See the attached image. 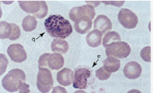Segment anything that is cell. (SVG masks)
I'll return each instance as SVG.
<instances>
[{"instance_id":"7a4b0ae2","label":"cell","mask_w":153,"mask_h":93,"mask_svg":"<svg viewBox=\"0 0 153 93\" xmlns=\"http://www.w3.org/2000/svg\"><path fill=\"white\" fill-rule=\"evenodd\" d=\"M26 81V75L20 69H13L2 79L1 84L4 89L9 92H15L19 90L22 82Z\"/></svg>"},{"instance_id":"f1b7e54d","label":"cell","mask_w":153,"mask_h":93,"mask_svg":"<svg viewBox=\"0 0 153 93\" xmlns=\"http://www.w3.org/2000/svg\"><path fill=\"white\" fill-rule=\"evenodd\" d=\"M52 92H53V93H57V92L67 93V92L66 91V90H65L64 88L60 87V86H57V87H55L53 88V91H52Z\"/></svg>"},{"instance_id":"44dd1931","label":"cell","mask_w":153,"mask_h":93,"mask_svg":"<svg viewBox=\"0 0 153 93\" xmlns=\"http://www.w3.org/2000/svg\"><path fill=\"white\" fill-rule=\"evenodd\" d=\"M11 26V32H10V36L8 37V40L11 41H15L18 40L21 36V31L18 26L15 23H10Z\"/></svg>"},{"instance_id":"83f0119b","label":"cell","mask_w":153,"mask_h":93,"mask_svg":"<svg viewBox=\"0 0 153 93\" xmlns=\"http://www.w3.org/2000/svg\"><path fill=\"white\" fill-rule=\"evenodd\" d=\"M102 2L105 4H111V5L118 6V7H121L125 3L124 1H102Z\"/></svg>"},{"instance_id":"52a82bcc","label":"cell","mask_w":153,"mask_h":93,"mask_svg":"<svg viewBox=\"0 0 153 93\" xmlns=\"http://www.w3.org/2000/svg\"><path fill=\"white\" fill-rule=\"evenodd\" d=\"M91 77V72L88 68H77L74 72L73 86L76 89H86L88 85V79Z\"/></svg>"},{"instance_id":"cb8c5ba5","label":"cell","mask_w":153,"mask_h":93,"mask_svg":"<svg viewBox=\"0 0 153 93\" xmlns=\"http://www.w3.org/2000/svg\"><path fill=\"white\" fill-rule=\"evenodd\" d=\"M140 56L143 61L151 62V47L146 46L141 51Z\"/></svg>"},{"instance_id":"ffe728a7","label":"cell","mask_w":153,"mask_h":93,"mask_svg":"<svg viewBox=\"0 0 153 93\" xmlns=\"http://www.w3.org/2000/svg\"><path fill=\"white\" fill-rule=\"evenodd\" d=\"M11 32V26L5 21H0V39H8Z\"/></svg>"},{"instance_id":"9a60e30c","label":"cell","mask_w":153,"mask_h":93,"mask_svg":"<svg viewBox=\"0 0 153 93\" xmlns=\"http://www.w3.org/2000/svg\"><path fill=\"white\" fill-rule=\"evenodd\" d=\"M102 34L97 30L89 32L87 35L86 41L89 46L92 48H97L101 44Z\"/></svg>"},{"instance_id":"4fadbf2b","label":"cell","mask_w":153,"mask_h":93,"mask_svg":"<svg viewBox=\"0 0 153 93\" xmlns=\"http://www.w3.org/2000/svg\"><path fill=\"white\" fill-rule=\"evenodd\" d=\"M22 9L29 14H36L40 10V1H19Z\"/></svg>"},{"instance_id":"8992f818","label":"cell","mask_w":153,"mask_h":93,"mask_svg":"<svg viewBox=\"0 0 153 93\" xmlns=\"http://www.w3.org/2000/svg\"><path fill=\"white\" fill-rule=\"evenodd\" d=\"M118 19L124 28L134 29L138 23V17L134 12L128 8H122L118 15Z\"/></svg>"},{"instance_id":"603a6c76","label":"cell","mask_w":153,"mask_h":93,"mask_svg":"<svg viewBox=\"0 0 153 93\" xmlns=\"http://www.w3.org/2000/svg\"><path fill=\"white\" fill-rule=\"evenodd\" d=\"M40 10L36 14L33 15L35 17L39 19H43L47 15L48 7L47 4L45 1H40Z\"/></svg>"},{"instance_id":"2e32d148","label":"cell","mask_w":153,"mask_h":93,"mask_svg":"<svg viewBox=\"0 0 153 93\" xmlns=\"http://www.w3.org/2000/svg\"><path fill=\"white\" fill-rule=\"evenodd\" d=\"M51 50L54 53L63 55L68 51L69 44L62 39L55 38L51 43Z\"/></svg>"},{"instance_id":"484cf974","label":"cell","mask_w":153,"mask_h":93,"mask_svg":"<svg viewBox=\"0 0 153 93\" xmlns=\"http://www.w3.org/2000/svg\"><path fill=\"white\" fill-rule=\"evenodd\" d=\"M50 56V53H45L42 55L39 58L38 60V68H48V59H49Z\"/></svg>"},{"instance_id":"8fae6325","label":"cell","mask_w":153,"mask_h":93,"mask_svg":"<svg viewBox=\"0 0 153 93\" xmlns=\"http://www.w3.org/2000/svg\"><path fill=\"white\" fill-rule=\"evenodd\" d=\"M74 72L69 68H65L57 74V81L61 86H68L72 84L74 81Z\"/></svg>"},{"instance_id":"ac0fdd59","label":"cell","mask_w":153,"mask_h":93,"mask_svg":"<svg viewBox=\"0 0 153 93\" xmlns=\"http://www.w3.org/2000/svg\"><path fill=\"white\" fill-rule=\"evenodd\" d=\"M121 37L118 32L115 31H109L105 34L103 40H102V45L105 48H106L111 44L121 42Z\"/></svg>"},{"instance_id":"5bb4252c","label":"cell","mask_w":153,"mask_h":93,"mask_svg":"<svg viewBox=\"0 0 153 93\" xmlns=\"http://www.w3.org/2000/svg\"><path fill=\"white\" fill-rule=\"evenodd\" d=\"M92 20L89 18H82L76 21L74 23V29L80 34H86L91 29Z\"/></svg>"},{"instance_id":"e0dca14e","label":"cell","mask_w":153,"mask_h":93,"mask_svg":"<svg viewBox=\"0 0 153 93\" xmlns=\"http://www.w3.org/2000/svg\"><path fill=\"white\" fill-rule=\"evenodd\" d=\"M120 66H121V62L117 58L108 57L103 61L104 68L111 73L119 70Z\"/></svg>"},{"instance_id":"30bf717a","label":"cell","mask_w":153,"mask_h":93,"mask_svg":"<svg viewBox=\"0 0 153 93\" xmlns=\"http://www.w3.org/2000/svg\"><path fill=\"white\" fill-rule=\"evenodd\" d=\"M142 68L139 63L130 62L127 64L123 68V73L126 77L130 79H136L141 75Z\"/></svg>"},{"instance_id":"7402d4cb","label":"cell","mask_w":153,"mask_h":93,"mask_svg":"<svg viewBox=\"0 0 153 93\" xmlns=\"http://www.w3.org/2000/svg\"><path fill=\"white\" fill-rule=\"evenodd\" d=\"M96 76L98 79L101 80V81H105V80H108L110 77L111 72L105 70L104 67H101L96 71Z\"/></svg>"},{"instance_id":"277c9868","label":"cell","mask_w":153,"mask_h":93,"mask_svg":"<svg viewBox=\"0 0 153 93\" xmlns=\"http://www.w3.org/2000/svg\"><path fill=\"white\" fill-rule=\"evenodd\" d=\"M53 86V79L49 68H40L37 77V87L39 91L49 92Z\"/></svg>"},{"instance_id":"6da1fadb","label":"cell","mask_w":153,"mask_h":93,"mask_svg":"<svg viewBox=\"0 0 153 93\" xmlns=\"http://www.w3.org/2000/svg\"><path fill=\"white\" fill-rule=\"evenodd\" d=\"M45 26L50 36L62 40L69 37L73 31L69 21L59 15H50L45 19Z\"/></svg>"},{"instance_id":"9c48e42d","label":"cell","mask_w":153,"mask_h":93,"mask_svg":"<svg viewBox=\"0 0 153 93\" xmlns=\"http://www.w3.org/2000/svg\"><path fill=\"white\" fill-rule=\"evenodd\" d=\"M94 30H97L104 34L111 31L112 29V23L108 17L104 15H100L94 21Z\"/></svg>"},{"instance_id":"f546056e","label":"cell","mask_w":153,"mask_h":93,"mask_svg":"<svg viewBox=\"0 0 153 93\" xmlns=\"http://www.w3.org/2000/svg\"><path fill=\"white\" fill-rule=\"evenodd\" d=\"M85 2H86L88 5L93 6L94 8L97 7V6H98L100 4V1H86Z\"/></svg>"},{"instance_id":"3957f363","label":"cell","mask_w":153,"mask_h":93,"mask_svg":"<svg viewBox=\"0 0 153 93\" xmlns=\"http://www.w3.org/2000/svg\"><path fill=\"white\" fill-rule=\"evenodd\" d=\"M107 57H112L117 59L128 57L131 53V48L128 43L119 42L111 44L106 47Z\"/></svg>"},{"instance_id":"ba28073f","label":"cell","mask_w":153,"mask_h":93,"mask_svg":"<svg viewBox=\"0 0 153 93\" xmlns=\"http://www.w3.org/2000/svg\"><path fill=\"white\" fill-rule=\"evenodd\" d=\"M8 55L13 62L22 63L25 62L27 58V54L24 47L21 44H12L9 46L7 50Z\"/></svg>"},{"instance_id":"5b68a950","label":"cell","mask_w":153,"mask_h":93,"mask_svg":"<svg viewBox=\"0 0 153 93\" xmlns=\"http://www.w3.org/2000/svg\"><path fill=\"white\" fill-rule=\"evenodd\" d=\"M96 15L94 8L90 5H83L82 6L74 7L70 10L69 16L72 21L76 22L82 18H89L92 20Z\"/></svg>"},{"instance_id":"7c38bea8","label":"cell","mask_w":153,"mask_h":93,"mask_svg":"<svg viewBox=\"0 0 153 93\" xmlns=\"http://www.w3.org/2000/svg\"><path fill=\"white\" fill-rule=\"evenodd\" d=\"M64 57L61 54L56 53L50 54L47 62L48 68L51 69V70H59L64 66Z\"/></svg>"},{"instance_id":"d4e9b609","label":"cell","mask_w":153,"mask_h":93,"mask_svg":"<svg viewBox=\"0 0 153 93\" xmlns=\"http://www.w3.org/2000/svg\"><path fill=\"white\" fill-rule=\"evenodd\" d=\"M8 65V60L4 54H0V76L6 72Z\"/></svg>"},{"instance_id":"4316f807","label":"cell","mask_w":153,"mask_h":93,"mask_svg":"<svg viewBox=\"0 0 153 93\" xmlns=\"http://www.w3.org/2000/svg\"><path fill=\"white\" fill-rule=\"evenodd\" d=\"M29 86L25 82H22L19 85V92L20 93H28L30 92L29 90Z\"/></svg>"},{"instance_id":"d6986e66","label":"cell","mask_w":153,"mask_h":93,"mask_svg":"<svg viewBox=\"0 0 153 93\" xmlns=\"http://www.w3.org/2000/svg\"><path fill=\"white\" fill-rule=\"evenodd\" d=\"M38 25L36 17L31 15H28L23 19L22 21V28L23 30L26 32H31L36 29Z\"/></svg>"}]
</instances>
